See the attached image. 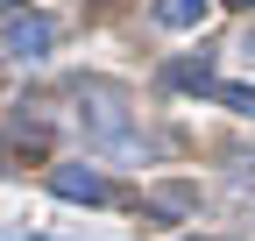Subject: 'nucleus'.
<instances>
[{"instance_id":"7ed1b4c3","label":"nucleus","mask_w":255,"mask_h":241,"mask_svg":"<svg viewBox=\"0 0 255 241\" xmlns=\"http://www.w3.org/2000/svg\"><path fill=\"white\" fill-rule=\"evenodd\" d=\"M50 192H57V199H78V206H100V199H107V177L85 170V163H57V170H50Z\"/></svg>"},{"instance_id":"423d86ee","label":"nucleus","mask_w":255,"mask_h":241,"mask_svg":"<svg viewBox=\"0 0 255 241\" xmlns=\"http://www.w3.org/2000/svg\"><path fill=\"white\" fill-rule=\"evenodd\" d=\"M213 93H220V100H227L234 114H255V85H213Z\"/></svg>"},{"instance_id":"f257e3e1","label":"nucleus","mask_w":255,"mask_h":241,"mask_svg":"<svg viewBox=\"0 0 255 241\" xmlns=\"http://www.w3.org/2000/svg\"><path fill=\"white\" fill-rule=\"evenodd\" d=\"M50 43H57V21H50V14H14V21H7V50L21 57V64H43Z\"/></svg>"},{"instance_id":"39448f33","label":"nucleus","mask_w":255,"mask_h":241,"mask_svg":"<svg viewBox=\"0 0 255 241\" xmlns=\"http://www.w3.org/2000/svg\"><path fill=\"white\" fill-rule=\"evenodd\" d=\"M149 206H156V213H191L199 199H191L184 185H163V192H149Z\"/></svg>"},{"instance_id":"f03ea898","label":"nucleus","mask_w":255,"mask_h":241,"mask_svg":"<svg viewBox=\"0 0 255 241\" xmlns=\"http://www.w3.org/2000/svg\"><path fill=\"white\" fill-rule=\"evenodd\" d=\"M78 100H85V107H78V114H85V128L100 135V142H114V135L128 128V107H121V93H107V85H92V93H78Z\"/></svg>"},{"instance_id":"20e7f679","label":"nucleus","mask_w":255,"mask_h":241,"mask_svg":"<svg viewBox=\"0 0 255 241\" xmlns=\"http://www.w3.org/2000/svg\"><path fill=\"white\" fill-rule=\"evenodd\" d=\"M206 7H213V0H156V21H163V28H199Z\"/></svg>"},{"instance_id":"0eeeda50","label":"nucleus","mask_w":255,"mask_h":241,"mask_svg":"<svg viewBox=\"0 0 255 241\" xmlns=\"http://www.w3.org/2000/svg\"><path fill=\"white\" fill-rule=\"evenodd\" d=\"M234 7H255V0H234Z\"/></svg>"},{"instance_id":"6e6552de","label":"nucleus","mask_w":255,"mask_h":241,"mask_svg":"<svg viewBox=\"0 0 255 241\" xmlns=\"http://www.w3.org/2000/svg\"><path fill=\"white\" fill-rule=\"evenodd\" d=\"M0 7H14V0H0Z\"/></svg>"}]
</instances>
